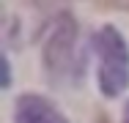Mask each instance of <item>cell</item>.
I'll use <instances>...</instances> for the list:
<instances>
[{
  "label": "cell",
  "mask_w": 129,
  "mask_h": 123,
  "mask_svg": "<svg viewBox=\"0 0 129 123\" xmlns=\"http://www.w3.org/2000/svg\"><path fill=\"white\" fill-rule=\"evenodd\" d=\"M44 66L52 82H77L85 69V57L77 52V22L69 11H60L44 38Z\"/></svg>",
  "instance_id": "1"
},
{
  "label": "cell",
  "mask_w": 129,
  "mask_h": 123,
  "mask_svg": "<svg viewBox=\"0 0 129 123\" xmlns=\"http://www.w3.org/2000/svg\"><path fill=\"white\" fill-rule=\"evenodd\" d=\"M93 49L99 55V90L107 98H118L129 88V47L124 36L104 25L93 36Z\"/></svg>",
  "instance_id": "2"
},
{
  "label": "cell",
  "mask_w": 129,
  "mask_h": 123,
  "mask_svg": "<svg viewBox=\"0 0 129 123\" xmlns=\"http://www.w3.org/2000/svg\"><path fill=\"white\" fill-rule=\"evenodd\" d=\"M14 120L17 123H69L66 115L52 104L50 98L25 93L14 104Z\"/></svg>",
  "instance_id": "3"
},
{
  "label": "cell",
  "mask_w": 129,
  "mask_h": 123,
  "mask_svg": "<svg viewBox=\"0 0 129 123\" xmlns=\"http://www.w3.org/2000/svg\"><path fill=\"white\" fill-rule=\"evenodd\" d=\"M69 3H74V0H33V6H39V8H44V11H52V8H63V6H69ZM88 3H93V6H99V8L129 11V0H88Z\"/></svg>",
  "instance_id": "4"
},
{
  "label": "cell",
  "mask_w": 129,
  "mask_h": 123,
  "mask_svg": "<svg viewBox=\"0 0 129 123\" xmlns=\"http://www.w3.org/2000/svg\"><path fill=\"white\" fill-rule=\"evenodd\" d=\"M11 85V63H8V55H3V88Z\"/></svg>",
  "instance_id": "5"
},
{
  "label": "cell",
  "mask_w": 129,
  "mask_h": 123,
  "mask_svg": "<svg viewBox=\"0 0 129 123\" xmlns=\"http://www.w3.org/2000/svg\"><path fill=\"white\" fill-rule=\"evenodd\" d=\"M124 120L129 123V101H126V104H124Z\"/></svg>",
  "instance_id": "6"
},
{
  "label": "cell",
  "mask_w": 129,
  "mask_h": 123,
  "mask_svg": "<svg viewBox=\"0 0 129 123\" xmlns=\"http://www.w3.org/2000/svg\"><path fill=\"white\" fill-rule=\"evenodd\" d=\"M96 123H110V120H107L104 115H96Z\"/></svg>",
  "instance_id": "7"
}]
</instances>
